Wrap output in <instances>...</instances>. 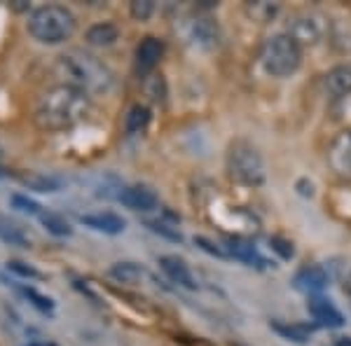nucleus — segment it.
Segmentation results:
<instances>
[{
	"label": "nucleus",
	"instance_id": "nucleus-1",
	"mask_svg": "<svg viewBox=\"0 0 351 346\" xmlns=\"http://www.w3.org/2000/svg\"><path fill=\"white\" fill-rule=\"evenodd\" d=\"M89 112V96L71 84L47 89L36 106V127L43 132H66L84 120Z\"/></svg>",
	"mask_w": 351,
	"mask_h": 346
},
{
	"label": "nucleus",
	"instance_id": "nucleus-2",
	"mask_svg": "<svg viewBox=\"0 0 351 346\" xmlns=\"http://www.w3.org/2000/svg\"><path fill=\"white\" fill-rule=\"evenodd\" d=\"M59 66L61 73L68 77L66 84L77 87L84 94H108L115 84L110 68L82 49H73V52L59 56Z\"/></svg>",
	"mask_w": 351,
	"mask_h": 346
},
{
	"label": "nucleus",
	"instance_id": "nucleus-3",
	"mask_svg": "<svg viewBox=\"0 0 351 346\" xmlns=\"http://www.w3.org/2000/svg\"><path fill=\"white\" fill-rule=\"evenodd\" d=\"M75 14L61 5H43L28 16V33L43 45H61L75 33Z\"/></svg>",
	"mask_w": 351,
	"mask_h": 346
},
{
	"label": "nucleus",
	"instance_id": "nucleus-4",
	"mask_svg": "<svg viewBox=\"0 0 351 346\" xmlns=\"http://www.w3.org/2000/svg\"><path fill=\"white\" fill-rule=\"evenodd\" d=\"M260 64L271 77H288L302 64V47L286 33L271 36L260 49Z\"/></svg>",
	"mask_w": 351,
	"mask_h": 346
},
{
	"label": "nucleus",
	"instance_id": "nucleus-5",
	"mask_svg": "<svg viewBox=\"0 0 351 346\" xmlns=\"http://www.w3.org/2000/svg\"><path fill=\"white\" fill-rule=\"evenodd\" d=\"M228 173L232 180L248 187L265 183V164L260 152L248 140H234L228 150Z\"/></svg>",
	"mask_w": 351,
	"mask_h": 346
},
{
	"label": "nucleus",
	"instance_id": "nucleus-6",
	"mask_svg": "<svg viewBox=\"0 0 351 346\" xmlns=\"http://www.w3.org/2000/svg\"><path fill=\"white\" fill-rule=\"evenodd\" d=\"M326 19L316 12H300L288 21L286 36H291L300 47H314L326 38Z\"/></svg>",
	"mask_w": 351,
	"mask_h": 346
},
{
	"label": "nucleus",
	"instance_id": "nucleus-7",
	"mask_svg": "<svg viewBox=\"0 0 351 346\" xmlns=\"http://www.w3.org/2000/svg\"><path fill=\"white\" fill-rule=\"evenodd\" d=\"M117 199L122 201V206L132 208L136 213H150L160 206V197L157 192L152 190L148 185H129V187H122Z\"/></svg>",
	"mask_w": 351,
	"mask_h": 346
},
{
	"label": "nucleus",
	"instance_id": "nucleus-8",
	"mask_svg": "<svg viewBox=\"0 0 351 346\" xmlns=\"http://www.w3.org/2000/svg\"><path fill=\"white\" fill-rule=\"evenodd\" d=\"M328 164L337 175L351 178V129L339 132L328 147Z\"/></svg>",
	"mask_w": 351,
	"mask_h": 346
},
{
	"label": "nucleus",
	"instance_id": "nucleus-9",
	"mask_svg": "<svg viewBox=\"0 0 351 346\" xmlns=\"http://www.w3.org/2000/svg\"><path fill=\"white\" fill-rule=\"evenodd\" d=\"M164 56V42L155 36H145L136 47V73L138 75H148L157 68V64Z\"/></svg>",
	"mask_w": 351,
	"mask_h": 346
},
{
	"label": "nucleus",
	"instance_id": "nucleus-10",
	"mask_svg": "<svg viewBox=\"0 0 351 346\" xmlns=\"http://www.w3.org/2000/svg\"><path fill=\"white\" fill-rule=\"evenodd\" d=\"M307 309L311 314V319L316 321V325H324V328H342L344 325V316L342 311L337 309L330 299L321 297V295H311Z\"/></svg>",
	"mask_w": 351,
	"mask_h": 346
},
{
	"label": "nucleus",
	"instance_id": "nucleus-11",
	"mask_svg": "<svg viewBox=\"0 0 351 346\" xmlns=\"http://www.w3.org/2000/svg\"><path fill=\"white\" fill-rule=\"evenodd\" d=\"M293 286H295L300 293H307L309 297L311 295H319L321 291H326V286H328V271L319 264H307L295 274Z\"/></svg>",
	"mask_w": 351,
	"mask_h": 346
},
{
	"label": "nucleus",
	"instance_id": "nucleus-12",
	"mask_svg": "<svg viewBox=\"0 0 351 346\" xmlns=\"http://www.w3.org/2000/svg\"><path fill=\"white\" fill-rule=\"evenodd\" d=\"M190 40L202 49H213L220 42V31L218 24L208 16H197L190 24Z\"/></svg>",
	"mask_w": 351,
	"mask_h": 346
},
{
	"label": "nucleus",
	"instance_id": "nucleus-13",
	"mask_svg": "<svg viewBox=\"0 0 351 346\" xmlns=\"http://www.w3.org/2000/svg\"><path fill=\"white\" fill-rule=\"evenodd\" d=\"M80 223L84 227H89V230H94V232H101V234H110V236H115V234H122L124 232V227H127V223L120 218V215H115V213H92V215H82L80 218Z\"/></svg>",
	"mask_w": 351,
	"mask_h": 346
},
{
	"label": "nucleus",
	"instance_id": "nucleus-14",
	"mask_svg": "<svg viewBox=\"0 0 351 346\" xmlns=\"http://www.w3.org/2000/svg\"><path fill=\"white\" fill-rule=\"evenodd\" d=\"M225 248H228V253H230V258H237V260H241L243 264H248V267H256V269H263L265 264V258L258 253V248L253 246V243H248V241H243L239 239V236H230L228 241H225Z\"/></svg>",
	"mask_w": 351,
	"mask_h": 346
},
{
	"label": "nucleus",
	"instance_id": "nucleus-15",
	"mask_svg": "<svg viewBox=\"0 0 351 346\" xmlns=\"http://www.w3.org/2000/svg\"><path fill=\"white\" fill-rule=\"evenodd\" d=\"M160 267H162L164 274H167L173 283L188 288V291H195V288H197L195 276H192V271L188 269V264H185L180 258H173V255H162V258H160Z\"/></svg>",
	"mask_w": 351,
	"mask_h": 346
},
{
	"label": "nucleus",
	"instance_id": "nucleus-16",
	"mask_svg": "<svg viewBox=\"0 0 351 346\" xmlns=\"http://www.w3.org/2000/svg\"><path fill=\"white\" fill-rule=\"evenodd\" d=\"M0 241L16 248H31V234L19 223L0 213Z\"/></svg>",
	"mask_w": 351,
	"mask_h": 346
},
{
	"label": "nucleus",
	"instance_id": "nucleus-17",
	"mask_svg": "<svg viewBox=\"0 0 351 346\" xmlns=\"http://www.w3.org/2000/svg\"><path fill=\"white\" fill-rule=\"evenodd\" d=\"M326 89L330 96L342 99L351 94V66H335L326 75Z\"/></svg>",
	"mask_w": 351,
	"mask_h": 346
},
{
	"label": "nucleus",
	"instance_id": "nucleus-18",
	"mask_svg": "<svg viewBox=\"0 0 351 346\" xmlns=\"http://www.w3.org/2000/svg\"><path fill=\"white\" fill-rule=\"evenodd\" d=\"M84 38H87V42L94 45V47H110V45H115V40L120 38V28L115 24H110V21H101V24L89 26Z\"/></svg>",
	"mask_w": 351,
	"mask_h": 346
},
{
	"label": "nucleus",
	"instance_id": "nucleus-19",
	"mask_svg": "<svg viewBox=\"0 0 351 346\" xmlns=\"http://www.w3.org/2000/svg\"><path fill=\"white\" fill-rule=\"evenodd\" d=\"M19 180L28 187V190H33V192H59L61 190V180L56 178V175L40 173V171L21 173Z\"/></svg>",
	"mask_w": 351,
	"mask_h": 346
},
{
	"label": "nucleus",
	"instance_id": "nucleus-20",
	"mask_svg": "<svg viewBox=\"0 0 351 346\" xmlns=\"http://www.w3.org/2000/svg\"><path fill=\"white\" fill-rule=\"evenodd\" d=\"M14 291L21 295L24 299H28L33 306H36L40 314H47V316H52L54 314V302H52V297H47V295H43V293H38L36 288H31V286H24V283H14Z\"/></svg>",
	"mask_w": 351,
	"mask_h": 346
},
{
	"label": "nucleus",
	"instance_id": "nucleus-21",
	"mask_svg": "<svg viewBox=\"0 0 351 346\" xmlns=\"http://www.w3.org/2000/svg\"><path fill=\"white\" fill-rule=\"evenodd\" d=\"M271 330L279 332L284 339L295 342V344H307L309 334H311V328H304V325H300V323H281V321H271Z\"/></svg>",
	"mask_w": 351,
	"mask_h": 346
},
{
	"label": "nucleus",
	"instance_id": "nucleus-22",
	"mask_svg": "<svg viewBox=\"0 0 351 346\" xmlns=\"http://www.w3.org/2000/svg\"><path fill=\"white\" fill-rule=\"evenodd\" d=\"M110 276L120 283H141L148 276V271L134 262H117V264H112Z\"/></svg>",
	"mask_w": 351,
	"mask_h": 346
},
{
	"label": "nucleus",
	"instance_id": "nucleus-23",
	"mask_svg": "<svg viewBox=\"0 0 351 346\" xmlns=\"http://www.w3.org/2000/svg\"><path fill=\"white\" fill-rule=\"evenodd\" d=\"M38 220H40L45 230H47L49 234H54V236H71L73 234L71 223H68L64 215H59V213L45 211V208H43V213L38 215Z\"/></svg>",
	"mask_w": 351,
	"mask_h": 346
},
{
	"label": "nucleus",
	"instance_id": "nucleus-24",
	"mask_svg": "<svg viewBox=\"0 0 351 346\" xmlns=\"http://www.w3.org/2000/svg\"><path fill=\"white\" fill-rule=\"evenodd\" d=\"M150 122V110L148 106H134L132 110L127 112V117H124V129H127V134H141L145 127H148Z\"/></svg>",
	"mask_w": 351,
	"mask_h": 346
},
{
	"label": "nucleus",
	"instance_id": "nucleus-25",
	"mask_svg": "<svg viewBox=\"0 0 351 346\" xmlns=\"http://www.w3.org/2000/svg\"><path fill=\"white\" fill-rule=\"evenodd\" d=\"M143 225L148 227L150 232H155V234L164 236L167 241H173V243L183 241V234L178 232V227L171 225V223H167V220H145Z\"/></svg>",
	"mask_w": 351,
	"mask_h": 346
},
{
	"label": "nucleus",
	"instance_id": "nucleus-26",
	"mask_svg": "<svg viewBox=\"0 0 351 346\" xmlns=\"http://www.w3.org/2000/svg\"><path fill=\"white\" fill-rule=\"evenodd\" d=\"M12 206L16 208V211H21V213H28V215H40L43 213V206L38 201H33V199H28V197L24 195H12Z\"/></svg>",
	"mask_w": 351,
	"mask_h": 346
},
{
	"label": "nucleus",
	"instance_id": "nucleus-27",
	"mask_svg": "<svg viewBox=\"0 0 351 346\" xmlns=\"http://www.w3.org/2000/svg\"><path fill=\"white\" fill-rule=\"evenodd\" d=\"M195 243L202 248L204 253L213 255V258H220V260H228V258H230L228 248H225V246H220V243H216V241H211V239H206V236H197Z\"/></svg>",
	"mask_w": 351,
	"mask_h": 346
},
{
	"label": "nucleus",
	"instance_id": "nucleus-28",
	"mask_svg": "<svg viewBox=\"0 0 351 346\" xmlns=\"http://www.w3.org/2000/svg\"><path fill=\"white\" fill-rule=\"evenodd\" d=\"M129 12L136 21H148L152 12H155V3L152 0H136L132 3V8H129Z\"/></svg>",
	"mask_w": 351,
	"mask_h": 346
},
{
	"label": "nucleus",
	"instance_id": "nucleus-29",
	"mask_svg": "<svg viewBox=\"0 0 351 346\" xmlns=\"http://www.w3.org/2000/svg\"><path fill=\"white\" fill-rule=\"evenodd\" d=\"M269 248L274 253H279L281 260H291L293 255H295V248H293V243L284 239V236H271L269 239Z\"/></svg>",
	"mask_w": 351,
	"mask_h": 346
},
{
	"label": "nucleus",
	"instance_id": "nucleus-30",
	"mask_svg": "<svg viewBox=\"0 0 351 346\" xmlns=\"http://www.w3.org/2000/svg\"><path fill=\"white\" fill-rule=\"evenodd\" d=\"M8 269L12 271V274L21 276V279H38V276H40V271H38L36 267L21 262V260H10V262H8Z\"/></svg>",
	"mask_w": 351,
	"mask_h": 346
},
{
	"label": "nucleus",
	"instance_id": "nucleus-31",
	"mask_svg": "<svg viewBox=\"0 0 351 346\" xmlns=\"http://www.w3.org/2000/svg\"><path fill=\"white\" fill-rule=\"evenodd\" d=\"M248 12H251L256 19H260V21H269L271 16H274V12H276V8L274 5H269V3H253V5H248Z\"/></svg>",
	"mask_w": 351,
	"mask_h": 346
},
{
	"label": "nucleus",
	"instance_id": "nucleus-32",
	"mask_svg": "<svg viewBox=\"0 0 351 346\" xmlns=\"http://www.w3.org/2000/svg\"><path fill=\"white\" fill-rule=\"evenodd\" d=\"M145 89H148V96H152L155 101H164V96H167V87H164L162 75H152L148 84H145Z\"/></svg>",
	"mask_w": 351,
	"mask_h": 346
},
{
	"label": "nucleus",
	"instance_id": "nucleus-33",
	"mask_svg": "<svg viewBox=\"0 0 351 346\" xmlns=\"http://www.w3.org/2000/svg\"><path fill=\"white\" fill-rule=\"evenodd\" d=\"M12 8L16 10V12H24V10H28V8H31V5H28L26 0H16V3L12 5Z\"/></svg>",
	"mask_w": 351,
	"mask_h": 346
},
{
	"label": "nucleus",
	"instance_id": "nucleus-34",
	"mask_svg": "<svg viewBox=\"0 0 351 346\" xmlns=\"http://www.w3.org/2000/svg\"><path fill=\"white\" fill-rule=\"evenodd\" d=\"M335 346H351V337H339Z\"/></svg>",
	"mask_w": 351,
	"mask_h": 346
},
{
	"label": "nucleus",
	"instance_id": "nucleus-35",
	"mask_svg": "<svg viewBox=\"0 0 351 346\" xmlns=\"http://www.w3.org/2000/svg\"><path fill=\"white\" fill-rule=\"evenodd\" d=\"M31 346H52V344H38V342H36V344H31Z\"/></svg>",
	"mask_w": 351,
	"mask_h": 346
}]
</instances>
